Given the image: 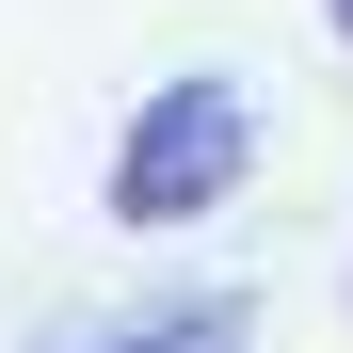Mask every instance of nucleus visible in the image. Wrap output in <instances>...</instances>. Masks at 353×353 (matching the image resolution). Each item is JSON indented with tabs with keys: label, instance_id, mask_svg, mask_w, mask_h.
Returning <instances> with one entry per match:
<instances>
[{
	"label": "nucleus",
	"instance_id": "obj_1",
	"mask_svg": "<svg viewBox=\"0 0 353 353\" xmlns=\"http://www.w3.org/2000/svg\"><path fill=\"white\" fill-rule=\"evenodd\" d=\"M241 176H257V81L241 65H176V81H145L129 129H112L97 209L129 225V241H176V225L241 209Z\"/></svg>",
	"mask_w": 353,
	"mask_h": 353
},
{
	"label": "nucleus",
	"instance_id": "obj_2",
	"mask_svg": "<svg viewBox=\"0 0 353 353\" xmlns=\"http://www.w3.org/2000/svg\"><path fill=\"white\" fill-rule=\"evenodd\" d=\"M48 353H257V305L241 289H161V305H129V321H65Z\"/></svg>",
	"mask_w": 353,
	"mask_h": 353
},
{
	"label": "nucleus",
	"instance_id": "obj_3",
	"mask_svg": "<svg viewBox=\"0 0 353 353\" xmlns=\"http://www.w3.org/2000/svg\"><path fill=\"white\" fill-rule=\"evenodd\" d=\"M321 32H337V48H353V0H321Z\"/></svg>",
	"mask_w": 353,
	"mask_h": 353
}]
</instances>
